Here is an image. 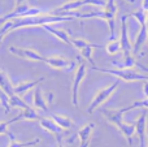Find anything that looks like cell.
<instances>
[{"mask_svg": "<svg viewBox=\"0 0 148 147\" xmlns=\"http://www.w3.org/2000/svg\"><path fill=\"white\" fill-rule=\"evenodd\" d=\"M94 128H95L94 122H88V124L83 125V126L78 130V138H79V142H81L79 147H88L90 141H91L92 132H94Z\"/></svg>", "mask_w": 148, "mask_h": 147, "instance_id": "obj_14", "label": "cell"}, {"mask_svg": "<svg viewBox=\"0 0 148 147\" xmlns=\"http://www.w3.org/2000/svg\"><path fill=\"white\" fill-rule=\"evenodd\" d=\"M57 147H65L61 141V137H57Z\"/></svg>", "mask_w": 148, "mask_h": 147, "instance_id": "obj_32", "label": "cell"}, {"mask_svg": "<svg viewBox=\"0 0 148 147\" xmlns=\"http://www.w3.org/2000/svg\"><path fill=\"white\" fill-rule=\"evenodd\" d=\"M9 52L14 56L20 57V59L30 60V61H42L44 63L46 57L42 56L39 52L31 48H22V47H9Z\"/></svg>", "mask_w": 148, "mask_h": 147, "instance_id": "obj_9", "label": "cell"}, {"mask_svg": "<svg viewBox=\"0 0 148 147\" xmlns=\"http://www.w3.org/2000/svg\"><path fill=\"white\" fill-rule=\"evenodd\" d=\"M120 86V81H114V82H112L109 86H107V87L101 89L100 91H97L96 95L94 96V99H92V102L90 103L88 108H87V113L91 115L92 112L95 111L96 108H99L100 106H101L103 103H105V102L108 100V99L112 96V94L114 93L116 90H117V87Z\"/></svg>", "mask_w": 148, "mask_h": 147, "instance_id": "obj_6", "label": "cell"}, {"mask_svg": "<svg viewBox=\"0 0 148 147\" xmlns=\"http://www.w3.org/2000/svg\"><path fill=\"white\" fill-rule=\"evenodd\" d=\"M142 10H144V12H147L148 10V0H142Z\"/></svg>", "mask_w": 148, "mask_h": 147, "instance_id": "obj_30", "label": "cell"}, {"mask_svg": "<svg viewBox=\"0 0 148 147\" xmlns=\"http://www.w3.org/2000/svg\"><path fill=\"white\" fill-rule=\"evenodd\" d=\"M7 134H8V137H9V145H8V147H31V146H36L40 143L39 138H36V139H34V141H29V142H18L12 133L8 132Z\"/></svg>", "mask_w": 148, "mask_h": 147, "instance_id": "obj_22", "label": "cell"}, {"mask_svg": "<svg viewBox=\"0 0 148 147\" xmlns=\"http://www.w3.org/2000/svg\"><path fill=\"white\" fill-rule=\"evenodd\" d=\"M70 46L75 47L77 49H79L81 52V56L84 61L90 63L91 67H95V63L94 59H92V51L95 48H100V44H95V43H90V42L84 41V39L81 38H72L70 36Z\"/></svg>", "mask_w": 148, "mask_h": 147, "instance_id": "obj_7", "label": "cell"}, {"mask_svg": "<svg viewBox=\"0 0 148 147\" xmlns=\"http://www.w3.org/2000/svg\"><path fill=\"white\" fill-rule=\"evenodd\" d=\"M52 99H53V94L52 93L43 94L40 87H38V86L35 87L33 94V104L35 108L42 109L44 112H48V104L52 103Z\"/></svg>", "mask_w": 148, "mask_h": 147, "instance_id": "obj_8", "label": "cell"}, {"mask_svg": "<svg viewBox=\"0 0 148 147\" xmlns=\"http://www.w3.org/2000/svg\"><path fill=\"white\" fill-rule=\"evenodd\" d=\"M126 20H127V16H122L121 17V33H120V46H121V51H122L123 55L131 54V48H133V44H131L130 39H129V34H127V23H126Z\"/></svg>", "mask_w": 148, "mask_h": 147, "instance_id": "obj_10", "label": "cell"}, {"mask_svg": "<svg viewBox=\"0 0 148 147\" xmlns=\"http://www.w3.org/2000/svg\"><path fill=\"white\" fill-rule=\"evenodd\" d=\"M125 1H129V3H134L135 0H125Z\"/></svg>", "mask_w": 148, "mask_h": 147, "instance_id": "obj_33", "label": "cell"}, {"mask_svg": "<svg viewBox=\"0 0 148 147\" xmlns=\"http://www.w3.org/2000/svg\"><path fill=\"white\" fill-rule=\"evenodd\" d=\"M72 20H75V18L52 16L49 12H46L39 16H29V17H21V18H16V20H10L0 26V42L12 30H17V29H22V27H33V26H40L42 27V26H46V25H52V23L65 22V21H72Z\"/></svg>", "mask_w": 148, "mask_h": 147, "instance_id": "obj_1", "label": "cell"}, {"mask_svg": "<svg viewBox=\"0 0 148 147\" xmlns=\"http://www.w3.org/2000/svg\"><path fill=\"white\" fill-rule=\"evenodd\" d=\"M147 106H148V99L147 98H143V100L135 102V103H133L131 106L122 108V111H123V113H125V112H129V111H131V109H134V108H140V107L143 109H147Z\"/></svg>", "mask_w": 148, "mask_h": 147, "instance_id": "obj_27", "label": "cell"}, {"mask_svg": "<svg viewBox=\"0 0 148 147\" xmlns=\"http://www.w3.org/2000/svg\"><path fill=\"white\" fill-rule=\"evenodd\" d=\"M38 122H39V125H40L44 130H47L48 133L56 135V138L57 137H61V135H62V132H64V130L60 129V128L57 126V125L55 124V122L52 121L49 117H40V119L38 120Z\"/></svg>", "mask_w": 148, "mask_h": 147, "instance_id": "obj_17", "label": "cell"}, {"mask_svg": "<svg viewBox=\"0 0 148 147\" xmlns=\"http://www.w3.org/2000/svg\"><path fill=\"white\" fill-rule=\"evenodd\" d=\"M86 5H96V7L104 8L105 0H86Z\"/></svg>", "mask_w": 148, "mask_h": 147, "instance_id": "obj_29", "label": "cell"}, {"mask_svg": "<svg viewBox=\"0 0 148 147\" xmlns=\"http://www.w3.org/2000/svg\"><path fill=\"white\" fill-rule=\"evenodd\" d=\"M146 122H147V112L144 109L142 112L140 117L136 120V122L134 124L135 128V133L138 134L139 138V146L140 147H147V135H146Z\"/></svg>", "mask_w": 148, "mask_h": 147, "instance_id": "obj_12", "label": "cell"}, {"mask_svg": "<svg viewBox=\"0 0 148 147\" xmlns=\"http://www.w3.org/2000/svg\"><path fill=\"white\" fill-rule=\"evenodd\" d=\"M43 81H46V78H44V77H39V78H36V80H34V81L21 82V83H18V85L13 86V94L20 96V95H22V94L27 93V91L31 90V89L36 87V86H38L40 82H43Z\"/></svg>", "mask_w": 148, "mask_h": 147, "instance_id": "obj_15", "label": "cell"}, {"mask_svg": "<svg viewBox=\"0 0 148 147\" xmlns=\"http://www.w3.org/2000/svg\"><path fill=\"white\" fill-rule=\"evenodd\" d=\"M27 0H14V5L16 7H21V5H26Z\"/></svg>", "mask_w": 148, "mask_h": 147, "instance_id": "obj_31", "label": "cell"}, {"mask_svg": "<svg viewBox=\"0 0 148 147\" xmlns=\"http://www.w3.org/2000/svg\"><path fill=\"white\" fill-rule=\"evenodd\" d=\"M129 16L135 18V20L139 22V25H146L147 23V12H144V10H142V9H138V10H135V12H131L130 14H127V17Z\"/></svg>", "mask_w": 148, "mask_h": 147, "instance_id": "obj_26", "label": "cell"}, {"mask_svg": "<svg viewBox=\"0 0 148 147\" xmlns=\"http://www.w3.org/2000/svg\"><path fill=\"white\" fill-rule=\"evenodd\" d=\"M116 13H117V4L116 0H105V5L101 10L90 13H77L73 12L74 18H101L109 26L110 38H114V27H116Z\"/></svg>", "mask_w": 148, "mask_h": 147, "instance_id": "obj_2", "label": "cell"}, {"mask_svg": "<svg viewBox=\"0 0 148 147\" xmlns=\"http://www.w3.org/2000/svg\"><path fill=\"white\" fill-rule=\"evenodd\" d=\"M94 70L101 73H107V74L114 76L118 80L126 81V82H135V81H143L147 82V74L146 73H140L139 70L135 69H105V68H99V67H91Z\"/></svg>", "mask_w": 148, "mask_h": 147, "instance_id": "obj_3", "label": "cell"}, {"mask_svg": "<svg viewBox=\"0 0 148 147\" xmlns=\"http://www.w3.org/2000/svg\"><path fill=\"white\" fill-rule=\"evenodd\" d=\"M105 51L109 55H116V54H118V52H121V46H120L118 39L110 38L109 41H108L107 46H105Z\"/></svg>", "mask_w": 148, "mask_h": 147, "instance_id": "obj_24", "label": "cell"}, {"mask_svg": "<svg viewBox=\"0 0 148 147\" xmlns=\"http://www.w3.org/2000/svg\"><path fill=\"white\" fill-rule=\"evenodd\" d=\"M146 42H147V25H140V30H139L135 39V43L133 44V48H131V54H133L134 57L139 56L142 47L146 44Z\"/></svg>", "mask_w": 148, "mask_h": 147, "instance_id": "obj_16", "label": "cell"}, {"mask_svg": "<svg viewBox=\"0 0 148 147\" xmlns=\"http://www.w3.org/2000/svg\"><path fill=\"white\" fill-rule=\"evenodd\" d=\"M8 103H9V107L20 108L21 111H22V109H26L27 107H30V106H27V104H26L18 95H12L10 98H8Z\"/></svg>", "mask_w": 148, "mask_h": 147, "instance_id": "obj_25", "label": "cell"}, {"mask_svg": "<svg viewBox=\"0 0 148 147\" xmlns=\"http://www.w3.org/2000/svg\"><path fill=\"white\" fill-rule=\"evenodd\" d=\"M51 120L62 130H69L73 128L74 122L70 117L64 116V115H59V113H52L51 115Z\"/></svg>", "mask_w": 148, "mask_h": 147, "instance_id": "obj_18", "label": "cell"}, {"mask_svg": "<svg viewBox=\"0 0 148 147\" xmlns=\"http://www.w3.org/2000/svg\"><path fill=\"white\" fill-rule=\"evenodd\" d=\"M87 73V63L84 61L82 57L78 59V65L74 68V74H73V83H72V103L74 107L78 108V91L79 86H81L82 81L84 80Z\"/></svg>", "mask_w": 148, "mask_h": 147, "instance_id": "obj_4", "label": "cell"}, {"mask_svg": "<svg viewBox=\"0 0 148 147\" xmlns=\"http://www.w3.org/2000/svg\"><path fill=\"white\" fill-rule=\"evenodd\" d=\"M47 65H49L53 69H59V70H72L75 68V63L72 60H68L65 57L61 56H49L46 57L44 60Z\"/></svg>", "mask_w": 148, "mask_h": 147, "instance_id": "obj_11", "label": "cell"}, {"mask_svg": "<svg viewBox=\"0 0 148 147\" xmlns=\"http://www.w3.org/2000/svg\"><path fill=\"white\" fill-rule=\"evenodd\" d=\"M42 27H43L44 30H47L48 33H51L52 35H55L56 38H59L61 42H64V43H66V44L70 46V35L65 30L53 27V26H51V25H46V26H42Z\"/></svg>", "mask_w": 148, "mask_h": 147, "instance_id": "obj_20", "label": "cell"}, {"mask_svg": "<svg viewBox=\"0 0 148 147\" xmlns=\"http://www.w3.org/2000/svg\"><path fill=\"white\" fill-rule=\"evenodd\" d=\"M18 116H20L21 120H30V121H38L42 117V116H39L35 109L31 108V107H27L26 109H22V111L18 113Z\"/></svg>", "mask_w": 148, "mask_h": 147, "instance_id": "obj_23", "label": "cell"}, {"mask_svg": "<svg viewBox=\"0 0 148 147\" xmlns=\"http://www.w3.org/2000/svg\"><path fill=\"white\" fill-rule=\"evenodd\" d=\"M43 13H46L43 9L35 8V7H29L27 4L21 5V7H16L13 10L8 12L3 17H0V26L10 20H16V18H21V17H29V16H39V14H43Z\"/></svg>", "mask_w": 148, "mask_h": 147, "instance_id": "obj_5", "label": "cell"}, {"mask_svg": "<svg viewBox=\"0 0 148 147\" xmlns=\"http://www.w3.org/2000/svg\"><path fill=\"white\" fill-rule=\"evenodd\" d=\"M16 121H21L20 116H16V117H13V119L8 120V121H1L0 122V135L7 134L8 133V126H9L10 124H13V122H16Z\"/></svg>", "mask_w": 148, "mask_h": 147, "instance_id": "obj_28", "label": "cell"}, {"mask_svg": "<svg viewBox=\"0 0 148 147\" xmlns=\"http://www.w3.org/2000/svg\"><path fill=\"white\" fill-rule=\"evenodd\" d=\"M101 113L104 115V117L118 129L120 125L123 122V111L121 109H101Z\"/></svg>", "mask_w": 148, "mask_h": 147, "instance_id": "obj_13", "label": "cell"}, {"mask_svg": "<svg viewBox=\"0 0 148 147\" xmlns=\"http://www.w3.org/2000/svg\"><path fill=\"white\" fill-rule=\"evenodd\" d=\"M0 90H1L8 98H10L12 95H14V94H13L12 82H10L9 77L7 76V73L1 69H0Z\"/></svg>", "mask_w": 148, "mask_h": 147, "instance_id": "obj_19", "label": "cell"}, {"mask_svg": "<svg viewBox=\"0 0 148 147\" xmlns=\"http://www.w3.org/2000/svg\"><path fill=\"white\" fill-rule=\"evenodd\" d=\"M118 130H120L121 134H122L123 137L129 141V145H130V147H133V141H131V139H133V135L135 134V128H134V124H129V122L123 121L122 124L120 125Z\"/></svg>", "mask_w": 148, "mask_h": 147, "instance_id": "obj_21", "label": "cell"}]
</instances>
